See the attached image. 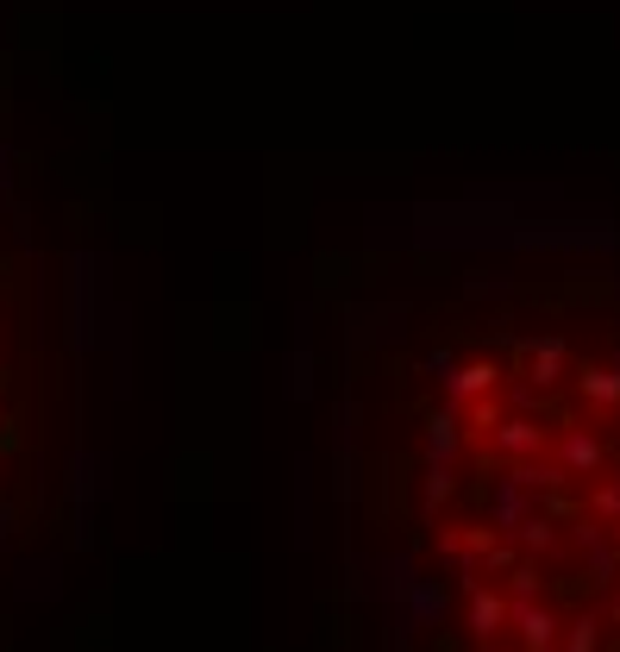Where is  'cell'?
<instances>
[{"label": "cell", "mask_w": 620, "mask_h": 652, "mask_svg": "<svg viewBox=\"0 0 620 652\" xmlns=\"http://www.w3.org/2000/svg\"><path fill=\"white\" fill-rule=\"evenodd\" d=\"M514 615H520V627H527V646H533V652L552 646L558 627H552V615H545V609H514Z\"/></svg>", "instance_id": "obj_1"}, {"label": "cell", "mask_w": 620, "mask_h": 652, "mask_svg": "<svg viewBox=\"0 0 620 652\" xmlns=\"http://www.w3.org/2000/svg\"><path fill=\"white\" fill-rule=\"evenodd\" d=\"M583 395H595V402H620V370H583Z\"/></svg>", "instance_id": "obj_2"}, {"label": "cell", "mask_w": 620, "mask_h": 652, "mask_svg": "<svg viewBox=\"0 0 620 652\" xmlns=\"http://www.w3.org/2000/svg\"><path fill=\"white\" fill-rule=\"evenodd\" d=\"M502 615H508V609H502L495 596H476V602H470V621H476V634H495V627H502Z\"/></svg>", "instance_id": "obj_3"}, {"label": "cell", "mask_w": 620, "mask_h": 652, "mask_svg": "<svg viewBox=\"0 0 620 652\" xmlns=\"http://www.w3.org/2000/svg\"><path fill=\"white\" fill-rule=\"evenodd\" d=\"M502 446H508V452H533V446H539V427L508 421V427H502Z\"/></svg>", "instance_id": "obj_4"}, {"label": "cell", "mask_w": 620, "mask_h": 652, "mask_svg": "<svg viewBox=\"0 0 620 652\" xmlns=\"http://www.w3.org/2000/svg\"><path fill=\"white\" fill-rule=\"evenodd\" d=\"M564 458L577 464V471H589V464L602 458V446H595V439H564Z\"/></svg>", "instance_id": "obj_5"}, {"label": "cell", "mask_w": 620, "mask_h": 652, "mask_svg": "<svg viewBox=\"0 0 620 652\" xmlns=\"http://www.w3.org/2000/svg\"><path fill=\"white\" fill-rule=\"evenodd\" d=\"M564 652H595V621H583V627H577V640H570Z\"/></svg>", "instance_id": "obj_6"}, {"label": "cell", "mask_w": 620, "mask_h": 652, "mask_svg": "<svg viewBox=\"0 0 620 652\" xmlns=\"http://www.w3.org/2000/svg\"><path fill=\"white\" fill-rule=\"evenodd\" d=\"M595 508H602V515H614V508H620V483H608L602 496H595Z\"/></svg>", "instance_id": "obj_7"}]
</instances>
